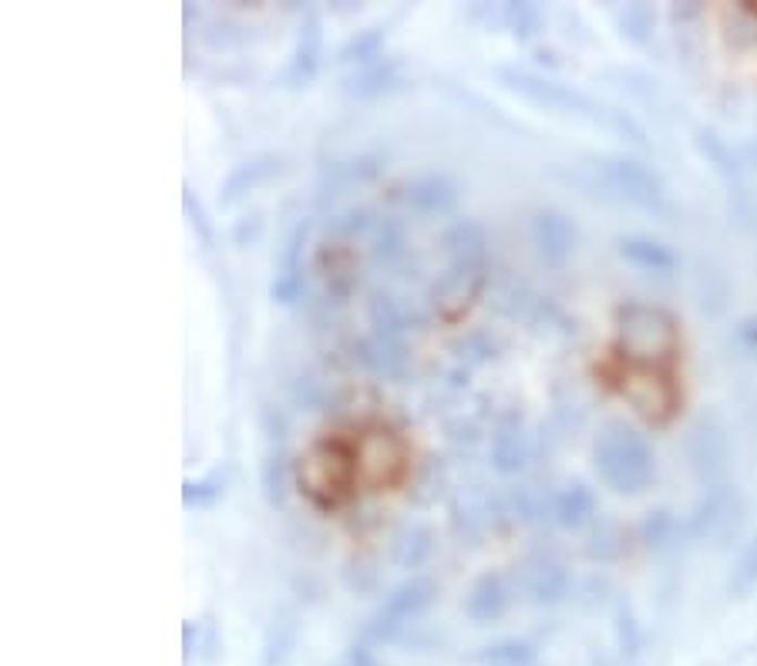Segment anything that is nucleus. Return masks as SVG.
<instances>
[{
  "label": "nucleus",
  "mask_w": 757,
  "mask_h": 666,
  "mask_svg": "<svg viewBox=\"0 0 757 666\" xmlns=\"http://www.w3.org/2000/svg\"><path fill=\"white\" fill-rule=\"evenodd\" d=\"M596 468L616 492H643L657 475L649 444L627 425H609L596 441Z\"/></svg>",
  "instance_id": "f257e3e1"
},
{
  "label": "nucleus",
  "mask_w": 757,
  "mask_h": 666,
  "mask_svg": "<svg viewBox=\"0 0 757 666\" xmlns=\"http://www.w3.org/2000/svg\"><path fill=\"white\" fill-rule=\"evenodd\" d=\"M431 603V586L428 582H407L404 589H398L391 600L381 606V613H377L367 626V637L374 640H394L398 629L407 626L411 619H415L418 613H425Z\"/></svg>",
  "instance_id": "f03ea898"
},
{
  "label": "nucleus",
  "mask_w": 757,
  "mask_h": 666,
  "mask_svg": "<svg viewBox=\"0 0 757 666\" xmlns=\"http://www.w3.org/2000/svg\"><path fill=\"white\" fill-rule=\"evenodd\" d=\"M619 253H623L630 263L653 269V273H670L677 266V256L664 247V242H653V239H619Z\"/></svg>",
  "instance_id": "7ed1b4c3"
},
{
  "label": "nucleus",
  "mask_w": 757,
  "mask_h": 666,
  "mask_svg": "<svg viewBox=\"0 0 757 666\" xmlns=\"http://www.w3.org/2000/svg\"><path fill=\"white\" fill-rule=\"evenodd\" d=\"M502 613H505V589L499 576H485L468 595V616L475 623H489V619H499Z\"/></svg>",
  "instance_id": "20e7f679"
},
{
  "label": "nucleus",
  "mask_w": 757,
  "mask_h": 666,
  "mask_svg": "<svg viewBox=\"0 0 757 666\" xmlns=\"http://www.w3.org/2000/svg\"><path fill=\"white\" fill-rule=\"evenodd\" d=\"M481 663L485 666H539L535 650L519 640H502L495 646L481 650Z\"/></svg>",
  "instance_id": "39448f33"
},
{
  "label": "nucleus",
  "mask_w": 757,
  "mask_h": 666,
  "mask_svg": "<svg viewBox=\"0 0 757 666\" xmlns=\"http://www.w3.org/2000/svg\"><path fill=\"white\" fill-rule=\"evenodd\" d=\"M754 576H757V539H754V545L744 552V558H741V569L734 573V586L744 592V589H750L754 586Z\"/></svg>",
  "instance_id": "423d86ee"
},
{
  "label": "nucleus",
  "mask_w": 757,
  "mask_h": 666,
  "mask_svg": "<svg viewBox=\"0 0 757 666\" xmlns=\"http://www.w3.org/2000/svg\"><path fill=\"white\" fill-rule=\"evenodd\" d=\"M340 666H377V659H374V653L367 646H354L348 656L340 659Z\"/></svg>",
  "instance_id": "0eeeda50"
}]
</instances>
